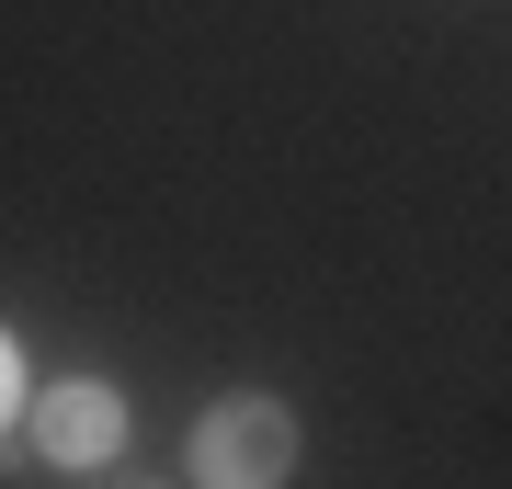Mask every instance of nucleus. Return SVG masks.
<instances>
[{"label": "nucleus", "mask_w": 512, "mask_h": 489, "mask_svg": "<svg viewBox=\"0 0 512 489\" xmlns=\"http://www.w3.org/2000/svg\"><path fill=\"white\" fill-rule=\"evenodd\" d=\"M285 467H296L285 399H217L194 421V489H285Z\"/></svg>", "instance_id": "1"}, {"label": "nucleus", "mask_w": 512, "mask_h": 489, "mask_svg": "<svg viewBox=\"0 0 512 489\" xmlns=\"http://www.w3.org/2000/svg\"><path fill=\"white\" fill-rule=\"evenodd\" d=\"M35 455L46 467H114L126 455V399H114L103 376H69L35 399Z\"/></svg>", "instance_id": "2"}, {"label": "nucleus", "mask_w": 512, "mask_h": 489, "mask_svg": "<svg viewBox=\"0 0 512 489\" xmlns=\"http://www.w3.org/2000/svg\"><path fill=\"white\" fill-rule=\"evenodd\" d=\"M103 489H171V478H148V467H103Z\"/></svg>", "instance_id": "4"}, {"label": "nucleus", "mask_w": 512, "mask_h": 489, "mask_svg": "<svg viewBox=\"0 0 512 489\" xmlns=\"http://www.w3.org/2000/svg\"><path fill=\"white\" fill-rule=\"evenodd\" d=\"M12 410H23V353H12V330H0V433H12Z\"/></svg>", "instance_id": "3"}]
</instances>
